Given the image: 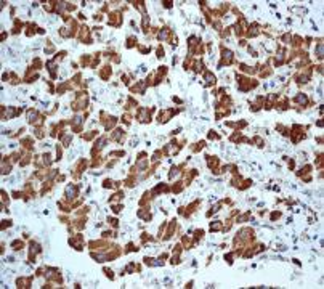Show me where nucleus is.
Instances as JSON below:
<instances>
[{
  "mask_svg": "<svg viewBox=\"0 0 324 289\" xmlns=\"http://www.w3.org/2000/svg\"><path fill=\"white\" fill-rule=\"evenodd\" d=\"M237 85H239V90H242V92H247V90H251L252 87H257V82H252L251 79L247 77H241L237 76Z\"/></svg>",
  "mask_w": 324,
  "mask_h": 289,
  "instance_id": "f257e3e1",
  "label": "nucleus"
},
{
  "mask_svg": "<svg viewBox=\"0 0 324 289\" xmlns=\"http://www.w3.org/2000/svg\"><path fill=\"white\" fill-rule=\"evenodd\" d=\"M87 106V95L85 93H79L77 95V100L74 101V105H72V108L74 109H84V108Z\"/></svg>",
  "mask_w": 324,
  "mask_h": 289,
  "instance_id": "f03ea898",
  "label": "nucleus"
},
{
  "mask_svg": "<svg viewBox=\"0 0 324 289\" xmlns=\"http://www.w3.org/2000/svg\"><path fill=\"white\" fill-rule=\"evenodd\" d=\"M231 63H233V53H231V50H228V48H221V61H220V66L231 64Z\"/></svg>",
  "mask_w": 324,
  "mask_h": 289,
  "instance_id": "7ed1b4c3",
  "label": "nucleus"
},
{
  "mask_svg": "<svg viewBox=\"0 0 324 289\" xmlns=\"http://www.w3.org/2000/svg\"><path fill=\"white\" fill-rule=\"evenodd\" d=\"M310 77H311V69H310V67H305V69H302L297 76H295L297 82H300V84H302V82H308Z\"/></svg>",
  "mask_w": 324,
  "mask_h": 289,
  "instance_id": "20e7f679",
  "label": "nucleus"
},
{
  "mask_svg": "<svg viewBox=\"0 0 324 289\" xmlns=\"http://www.w3.org/2000/svg\"><path fill=\"white\" fill-rule=\"evenodd\" d=\"M121 22H122V15L119 13V11H114V13L109 15V24L111 26L119 27V26H121Z\"/></svg>",
  "mask_w": 324,
  "mask_h": 289,
  "instance_id": "39448f33",
  "label": "nucleus"
},
{
  "mask_svg": "<svg viewBox=\"0 0 324 289\" xmlns=\"http://www.w3.org/2000/svg\"><path fill=\"white\" fill-rule=\"evenodd\" d=\"M138 119H140V122L151 121V111L146 109V108H140L138 109Z\"/></svg>",
  "mask_w": 324,
  "mask_h": 289,
  "instance_id": "423d86ee",
  "label": "nucleus"
},
{
  "mask_svg": "<svg viewBox=\"0 0 324 289\" xmlns=\"http://www.w3.org/2000/svg\"><path fill=\"white\" fill-rule=\"evenodd\" d=\"M79 37H80V40L84 43H92V37H90V29H88V27L84 26L82 29H80V36H79Z\"/></svg>",
  "mask_w": 324,
  "mask_h": 289,
  "instance_id": "0eeeda50",
  "label": "nucleus"
},
{
  "mask_svg": "<svg viewBox=\"0 0 324 289\" xmlns=\"http://www.w3.org/2000/svg\"><path fill=\"white\" fill-rule=\"evenodd\" d=\"M69 243H71V246H74V247L77 249V251H80V249L84 247V244H82V243H84V238H82V235H77L76 238H71V239H69Z\"/></svg>",
  "mask_w": 324,
  "mask_h": 289,
  "instance_id": "6e6552de",
  "label": "nucleus"
},
{
  "mask_svg": "<svg viewBox=\"0 0 324 289\" xmlns=\"http://www.w3.org/2000/svg\"><path fill=\"white\" fill-rule=\"evenodd\" d=\"M175 109H167V111H162V112H159V122H167L170 117H172L173 114H175Z\"/></svg>",
  "mask_w": 324,
  "mask_h": 289,
  "instance_id": "1a4fd4ad",
  "label": "nucleus"
},
{
  "mask_svg": "<svg viewBox=\"0 0 324 289\" xmlns=\"http://www.w3.org/2000/svg\"><path fill=\"white\" fill-rule=\"evenodd\" d=\"M76 196H77V186L67 185V186H66V199H67V201H69V199H74Z\"/></svg>",
  "mask_w": 324,
  "mask_h": 289,
  "instance_id": "9d476101",
  "label": "nucleus"
},
{
  "mask_svg": "<svg viewBox=\"0 0 324 289\" xmlns=\"http://www.w3.org/2000/svg\"><path fill=\"white\" fill-rule=\"evenodd\" d=\"M40 252V246L37 244V243H31V251H29V260L31 262H34L36 260V254H39Z\"/></svg>",
  "mask_w": 324,
  "mask_h": 289,
  "instance_id": "9b49d317",
  "label": "nucleus"
},
{
  "mask_svg": "<svg viewBox=\"0 0 324 289\" xmlns=\"http://www.w3.org/2000/svg\"><path fill=\"white\" fill-rule=\"evenodd\" d=\"M204 81H206L207 85H212V84H215V81H217V79H215V76H213L210 71H206V72H204Z\"/></svg>",
  "mask_w": 324,
  "mask_h": 289,
  "instance_id": "f8f14e48",
  "label": "nucleus"
},
{
  "mask_svg": "<svg viewBox=\"0 0 324 289\" xmlns=\"http://www.w3.org/2000/svg\"><path fill=\"white\" fill-rule=\"evenodd\" d=\"M170 34H172V32H170L169 27H164V29H162L161 32H159V36H157V37L161 39V40H167V39L170 40V39H172V37H170Z\"/></svg>",
  "mask_w": 324,
  "mask_h": 289,
  "instance_id": "ddd939ff",
  "label": "nucleus"
},
{
  "mask_svg": "<svg viewBox=\"0 0 324 289\" xmlns=\"http://www.w3.org/2000/svg\"><path fill=\"white\" fill-rule=\"evenodd\" d=\"M31 276L29 278H19L18 281H16V284H18V287H29L31 286Z\"/></svg>",
  "mask_w": 324,
  "mask_h": 289,
  "instance_id": "4468645a",
  "label": "nucleus"
},
{
  "mask_svg": "<svg viewBox=\"0 0 324 289\" xmlns=\"http://www.w3.org/2000/svg\"><path fill=\"white\" fill-rule=\"evenodd\" d=\"M124 130H121V129H117V130H114V132H112V135H111V138L112 140H117V141H122L124 138Z\"/></svg>",
  "mask_w": 324,
  "mask_h": 289,
  "instance_id": "2eb2a0df",
  "label": "nucleus"
},
{
  "mask_svg": "<svg viewBox=\"0 0 324 289\" xmlns=\"http://www.w3.org/2000/svg\"><path fill=\"white\" fill-rule=\"evenodd\" d=\"M36 117H39L37 116V111H34V109L27 111V121H29V124H36V121H37Z\"/></svg>",
  "mask_w": 324,
  "mask_h": 289,
  "instance_id": "dca6fc26",
  "label": "nucleus"
},
{
  "mask_svg": "<svg viewBox=\"0 0 324 289\" xmlns=\"http://www.w3.org/2000/svg\"><path fill=\"white\" fill-rule=\"evenodd\" d=\"M109 74H111V66H104L100 72V77L103 79V81H106V79L109 77Z\"/></svg>",
  "mask_w": 324,
  "mask_h": 289,
  "instance_id": "f3484780",
  "label": "nucleus"
},
{
  "mask_svg": "<svg viewBox=\"0 0 324 289\" xmlns=\"http://www.w3.org/2000/svg\"><path fill=\"white\" fill-rule=\"evenodd\" d=\"M207 164H209L210 169H213V170H215V167L218 166V159H217V157H212V156H207Z\"/></svg>",
  "mask_w": 324,
  "mask_h": 289,
  "instance_id": "a211bd4d",
  "label": "nucleus"
},
{
  "mask_svg": "<svg viewBox=\"0 0 324 289\" xmlns=\"http://www.w3.org/2000/svg\"><path fill=\"white\" fill-rule=\"evenodd\" d=\"M11 247H13L15 251H19V249H22V247H24V243H22L21 239H18V241H13V243H11Z\"/></svg>",
  "mask_w": 324,
  "mask_h": 289,
  "instance_id": "6ab92c4d",
  "label": "nucleus"
},
{
  "mask_svg": "<svg viewBox=\"0 0 324 289\" xmlns=\"http://www.w3.org/2000/svg\"><path fill=\"white\" fill-rule=\"evenodd\" d=\"M138 217L145 218L146 222H149V220H151V214L148 212V211H138Z\"/></svg>",
  "mask_w": 324,
  "mask_h": 289,
  "instance_id": "aec40b11",
  "label": "nucleus"
},
{
  "mask_svg": "<svg viewBox=\"0 0 324 289\" xmlns=\"http://www.w3.org/2000/svg\"><path fill=\"white\" fill-rule=\"evenodd\" d=\"M294 100H295V101H297V103H300V105H305V103H306V101H308V100H306V96H305L303 93H298V95H297V96H295V98H294Z\"/></svg>",
  "mask_w": 324,
  "mask_h": 289,
  "instance_id": "412c9836",
  "label": "nucleus"
},
{
  "mask_svg": "<svg viewBox=\"0 0 324 289\" xmlns=\"http://www.w3.org/2000/svg\"><path fill=\"white\" fill-rule=\"evenodd\" d=\"M178 174H180V170H178V167H175V166H173L172 169H170V174H169V178H170V180H173V177H175V175H178Z\"/></svg>",
  "mask_w": 324,
  "mask_h": 289,
  "instance_id": "4be33fe9",
  "label": "nucleus"
},
{
  "mask_svg": "<svg viewBox=\"0 0 324 289\" xmlns=\"http://www.w3.org/2000/svg\"><path fill=\"white\" fill-rule=\"evenodd\" d=\"M210 230L212 231H218V230H223V226H221V222H215L210 225Z\"/></svg>",
  "mask_w": 324,
  "mask_h": 289,
  "instance_id": "5701e85b",
  "label": "nucleus"
},
{
  "mask_svg": "<svg viewBox=\"0 0 324 289\" xmlns=\"http://www.w3.org/2000/svg\"><path fill=\"white\" fill-rule=\"evenodd\" d=\"M122 196H124L122 193H116V194H114V196H112L111 199H109V202H114V201H119V199H122Z\"/></svg>",
  "mask_w": 324,
  "mask_h": 289,
  "instance_id": "b1692460",
  "label": "nucleus"
},
{
  "mask_svg": "<svg viewBox=\"0 0 324 289\" xmlns=\"http://www.w3.org/2000/svg\"><path fill=\"white\" fill-rule=\"evenodd\" d=\"M135 40H136V39H135V37H128V39H127V47H128V48H132V47H133V45L136 43Z\"/></svg>",
  "mask_w": 324,
  "mask_h": 289,
  "instance_id": "393cba45",
  "label": "nucleus"
},
{
  "mask_svg": "<svg viewBox=\"0 0 324 289\" xmlns=\"http://www.w3.org/2000/svg\"><path fill=\"white\" fill-rule=\"evenodd\" d=\"M27 29H29V31L26 32V36H29V37H31L32 34L36 32V26H34V24H29V27H27Z\"/></svg>",
  "mask_w": 324,
  "mask_h": 289,
  "instance_id": "a878e982",
  "label": "nucleus"
},
{
  "mask_svg": "<svg viewBox=\"0 0 324 289\" xmlns=\"http://www.w3.org/2000/svg\"><path fill=\"white\" fill-rule=\"evenodd\" d=\"M316 53H318V58H322V43L321 42L318 43V52Z\"/></svg>",
  "mask_w": 324,
  "mask_h": 289,
  "instance_id": "bb28decb",
  "label": "nucleus"
},
{
  "mask_svg": "<svg viewBox=\"0 0 324 289\" xmlns=\"http://www.w3.org/2000/svg\"><path fill=\"white\" fill-rule=\"evenodd\" d=\"M95 135H96V132L93 130V132H90V133H87V135H84V138H85V140H92V138L95 137Z\"/></svg>",
  "mask_w": 324,
  "mask_h": 289,
  "instance_id": "cd10ccee",
  "label": "nucleus"
},
{
  "mask_svg": "<svg viewBox=\"0 0 324 289\" xmlns=\"http://www.w3.org/2000/svg\"><path fill=\"white\" fill-rule=\"evenodd\" d=\"M209 138H210V140H218L220 137H218V133H215V132H210V133H209Z\"/></svg>",
  "mask_w": 324,
  "mask_h": 289,
  "instance_id": "c85d7f7f",
  "label": "nucleus"
},
{
  "mask_svg": "<svg viewBox=\"0 0 324 289\" xmlns=\"http://www.w3.org/2000/svg\"><path fill=\"white\" fill-rule=\"evenodd\" d=\"M289 40H292V37H291V34H286V36L282 37V42H286V43H289Z\"/></svg>",
  "mask_w": 324,
  "mask_h": 289,
  "instance_id": "c756f323",
  "label": "nucleus"
},
{
  "mask_svg": "<svg viewBox=\"0 0 324 289\" xmlns=\"http://www.w3.org/2000/svg\"><path fill=\"white\" fill-rule=\"evenodd\" d=\"M162 56H164V48L159 47V48H157V58H162Z\"/></svg>",
  "mask_w": 324,
  "mask_h": 289,
  "instance_id": "7c9ffc66",
  "label": "nucleus"
},
{
  "mask_svg": "<svg viewBox=\"0 0 324 289\" xmlns=\"http://www.w3.org/2000/svg\"><path fill=\"white\" fill-rule=\"evenodd\" d=\"M103 186H104V188H111V186H112V182H111V180H104Z\"/></svg>",
  "mask_w": 324,
  "mask_h": 289,
  "instance_id": "2f4dec72",
  "label": "nucleus"
},
{
  "mask_svg": "<svg viewBox=\"0 0 324 289\" xmlns=\"http://www.w3.org/2000/svg\"><path fill=\"white\" fill-rule=\"evenodd\" d=\"M104 273H106V276H107V278H111V280L114 278V275H112V271H111V270H104Z\"/></svg>",
  "mask_w": 324,
  "mask_h": 289,
  "instance_id": "473e14b6",
  "label": "nucleus"
},
{
  "mask_svg": "<svg viewBox=\"0 0 324 289\" xmlns=\"http://www.w3.org/2000/svg\"><path fill=\"white\" fill-rule=\"evenodd\" d=\"M279 217H281V214H279V212H273L271 220H276V218H279Z\"/></svg>",
  "mask_w": 324,
  "mask_h": 289,
  "instance_id": "72a5a7b5",
  "label": "nucleus"
},
{
  "mask_svg": "<svg viewBox=\"0 0 324 289\" xmlns=\"http://www.w3.org/2000/svg\"><path fill=\"white\" fill-rule=\"evenodd\" d=\"M164 7H165V8H170V7H172V2H164Z\"/></svg>",
  "mask_w": 324,
  "mask_h": 289,
  "instance_id": "f704fd0d",
  "label": "nucleus"
}]
</instances>
